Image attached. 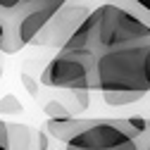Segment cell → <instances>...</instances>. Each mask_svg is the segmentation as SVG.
<instances>
[{
  "instance_id": "1",
  "label": "cell",
  "mask_w": 150,
  "mask_h": 150,
  "mask_svg": "<svg viewBox=\"0 0 150 150\" xmlns=\"http://www.w3.org/2000/svg\"><path fill=\"white\" fill-rule=\"evenodd\" d=\"M148 41H150V26H145L141 19L124 12L122 7L105 3L83 17V22L64 41L62 48L91 52L98 57L100 52L124 45H138Z\"/></svg>"
},
{
  "instance_id": "2",
  "label": "cell",
  "mask_w": 150,
  "mask_h": 150,
  "mask_svg": "<svg viewBox=\"0 0 150 150\" xmlns=\"http://www.w3.org/2000/svg\"><path fill=\"white\" fill-rule=\"evenodd\" d=\"M148 43L124 45L100 52L96 60V91H141L150 93L145 76V52Z\"/></svg>"
},
{
  "instance_id": "3",
  "label": "cell",
  "mask_w": 150,
  "mask_h": 150,
  "mask_svg": "<svg viewBox=\"0 0 150 150\" xmlns=\"http://www.w3.org/2000/svg\"><path fill=\"white\" fill-rule=\"evenodd\" d=\"M96 55L81 50H64L48 62L41 74V83L50 88H67V91H96Z\"/></svg>"
},
{
  "instance_id": "4",
  "label": "cell",
  "mask_w": 150,
  "mask_h": 150,
  "mask_svg": "<svg viewBox=\"0 0 150 150\" xmlns=\"http://www.w3.org/2000/svg\"><path fill=\"white\" fill-rule=\"evenodd\" d=\"M67 150H138V145L119 126V119H96V124L67 141Z\"/></svg>"
},
{
  "instance_id": "5",
  "label": "cell",
  "mask_w": 150,
  "mask_h": 150,
  "mask_svg": "<svg viewBox=\"0 0 150 150\" xmlns=\"http://www.w3.org/2000/svg\"><path fill=\"white\" fill-rule=\"evenodd\" d=\"M88 12H91V10H86V7H81V5H69V3H64V5L45 22V26L36 33L33 41H41L43 45H55V48L60 45V48H62L64 41L69 38L74 31H76V26L83 22V17H86Z\"/></svg>"
},
{
  "instance_id": "6",
  "label": "cell",
  "mask_w": 150,
  "mask_h": 150,
  "mask_svg": "<svg viewBox=\"0 0 150 150\" xmlns=\"http://www.w3.org/2000/svg\"><path fill=\"white\" fill-rule=\"evenodd\" d=\"M91 124H96V119H79V117H60V119H48L45 124V131L52 136V138H57V141H71L76 134H81L83 129H88Z\"/></svg>"
},
{
  "instance_id": "7",
  "label": "cell",
  "mask_w": 150,
  "mask_h": 150,
  "mask_svg": "<svg viewBox=\"0 0 150 150\" xmlns=\"http://www.w3.org/2000/svg\"><path fill=\"white\" fill-rule=\"evenodd\" d=\"M19 50H22V43H19V36H17L14 19L0 12V52L14 55Z\"/></svg>"
},
{
  "instance_id": "8",
  "label": "cell",
  "mask_w": 150,
  "mask_h": 150,
  "mask_svg": "<svg viewBox=\"0 0 150 150\" xmlns=\"http://www.w3.org/2000/svg\"><path fill=\"white\" fill-rule=\"evenodd\" d=\"M33 134L24 124H7V148L10 150H31Z\"/></svg>"
},
{
  "instance_id": "9",
  "label": "cell",
  "mask_w": 150,
  "mask_h": 150,
  "mask_svg": "<svg viewBox=\"0 0 150 150\" xmlns=\"http://www.w3.org/2000/svg\"><path fill=\"white\" fill-rule=\"evenodd\" d=\"M110 3L122 7L129 14H134L145 26H150V0H110Z\"/></svg>"
},
{
  "instance_id": "10",
  "label": "cell",
  "mask_w": 150,
  "mask_h": 150,
  "mask_svg": "<svg viewBox=\"0 0 150 150\" xmlns=\"http://www.w3.org/2000/svg\"><path fill=\"white\" fill-rule=\"evenodd\" d=\"M100 93H103V100L112 107H124V105H131V103H138L145 96L141 91H100Z\"/></svg>"
},
{
  "instance_id": "11",
  "label": "cell",
  "mask_w": 150,
  "mask_h": 150,
  "mask_svg": "<svg viewBox=\"0 0 150 150\" xmlns=\"http://www.w3.org/2000/svg\"><path fill=\"white\" fill-rule=\"evenodd\" d=\"M31 3H33V0H0V12L12 17V19H17V14L24 12Z\"/></svg>"
},
{
  "instance_id": "12",
  "label": "cell",
  "mask_w": 150,
  "mask_h": 150,
  "mask_svg": "<svg viewBox=\"0 0 150 150\" xmlns=\"http://www.w3.org/2000/svg\"><path fill=\"white\" fill-rule=\"evenodd\" d=\"M45 115H48V119H60V117H69V115H74V112H71L69 107H64L60 100H50V103L45 105Z\"/></svg>"
},
{
  "instance_id": "13",
  "label": "cell",
  "mask_w": 150,
  "mask_h": 150,
  "mask_svg": "<svg viewBox=\"0 0 150 150\" xmlns=\"http://www.w3.org/2000/svg\"><path fill=\"white\" fill-rule=\"evenodd\" d=\"M22 112V105L12 93H7L5 98H0V115H19Z\"/></svg>"
},
{
  "instance_id": "14",
  "label": "cell",
  "mask_w": 150,
  "mask_h": 150,
  "mask_svg": "<svg viewBox=\"0 0 150 150\" xmlns=\"http://www.w3.org/2000/svg\"><path fill=\"white\" fill-rule=\"evenodd\" d=\"M64 3H69V0H33L31 5H38V7H48V10H55L57 12Z\"/></svg>"
},
{
  "instance_id": "15",
  "label": "cell",
  "mask_w": 150,
  "mask_h": 150,
  "mask_svg": "<svg viewBox=\"0 0 150 150\" xmlns=\"http://www.w3.org/2000/svg\"><path fill=\"white\" fill-rule=\"evenodd\" d=\"M0 150H10L7 148V122L0 119Z\"/></svg>"
},
{
  "instance_id": "16",
  "label": "cell",
  "mask_w": 150,
  "mask_h": 150,
  "mask_svg": "<svg viewBox=\"0 0 150 150\" xmlns=\"http://www.w3.org/2000/svg\"><path fill=\"white\" fill-rule=\"evenodd\" d=\"M22 81L26 83V88H29V93H31V96H36V86H33V79L29 76V74H22Z\"/></svg>"
}]
</instances>
